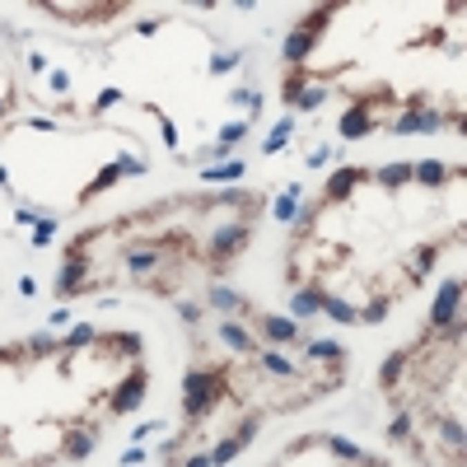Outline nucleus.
I'll return each mask as SVG.
<instances>
[{
	"mask_svg": "<svg viewBox=\"0 0 467 467\" xmlns=\"http://www.w3.org/2000/svg\"><path fill=\"white\" fill-rule=\"evenodd\" d=\"M28 70H33V75H42V70H47V57H38V52H33V57H28Z\"/></svg>",
	"mask_w": 467,
	"mask_h": 467,
	"instance_id": "nucleus-50",
	"label": "nucleus"
},
{
	"mask_svg": "<svg viewBox=\"0 0 467 467\" xmlns=\"http://www.w3.org/2000/svg\"><path fill=\"white\" fill-rule=\"evenodd\" d=\"M145 392H150V374L145 370H131L122 383L113 388V397H108V411L113 416H126V411H136L140 402H145Z\"/></svg>",
	"mask_w": 467,
	"mask_h": 467,
	"instance_id": "nucleus-2",
	"label": "nucleus"
},
{
	"mask_svg": "<svg viewBox=\"0 0 467 467\" xmlns=\"http://www.w3.org/2000/svg\"><path fill=\"white\" fill-rule=\"evenodd\" d=\"M243 173H248L243 159H225V164H215V169H201V182H238Z\"/></svg>",
	"mask_w": 467,
	"mask_h": 467,
	"instance_id": "nucleus-15",
	"label": "nucleus"
},
{
	"mask_svg": "<svg viewBox=\"0 0 467 467\" xmlns=\"http://www.w3.org/2000/svg\"><path fill=\"white\" fill-rule=\"evenodd\" d=\"M374 182H383V187H402V182H411V164H388V169H374Z\"/></svg>",
	"mask_w": 467,
	"mask_h": 467,
	"instance_id": "nucleus-23",
	"label": "nucleus"
},
{
	"mask_svg": "<svg viewBox=\"0 0 467 467\" xmlns=\"http://www.w3.org/2000/svg\"><path fill=\"white\" fill-rule=\"evenodd\" d=\"M211 304L220 313H243V309H248V304H243V294H234L229 285H211Z\"/></svg>",
	"mask_w": 467,
	"mask_h": 467,
	"instance_id": "nucleus-20",
	"label": "nucleus"
},
{
	"mask_svg": "<svg viewBox=\"0 0 467 467\" xmlns=\"http://www.w3.org/2000/svg\"><path fill=\"white\" fill-rule=\"evenodd\" d=\"M15 220H19V225H38V211H28V206H19V211H15Z\"/></svg>",
	"mask_w": 467,
	"mask_h": 467,
	"instance_id": "nucleus-46",
	"label": "nucleus"
},
{
	"mask_svg": "<svg viewBox=\"0 0 467 467\" xmlns=\"http://www.w3.org/2000/svg\"><path fill=\"white\" fill-rule=\"evenodd\" d=\"M309 89V79H304V70H290V79H285V103L294 108V98Z\"/></svg>",
	"mask_w": 467,
	"mask_h": 467,
	"instance_id": "nucleus-35",
	"label": "nucleus"
},
{
	"mask_svg": "<svg viewBox=\"0 0 467 467\" xmlns=\"http://www.w3.org/2000/svg\"><path fill=\"white\" fill-rule=\"evenodd\" d=\"M313 33H304V28H294L290 38H285V47H280V57H285V66L290 70H304V61H309V52H313Z\"/></svg>",
	"mask_w": 467,
	"mask_h": 467,
	"instance_id": "nucleus-10",
	"label": "nucleus"
},
{
	"mask_svg": "<svg viewBox=\"0 0 467 467\" xmlns=\"http://www.w3.org/2000/svg\"><path fill=\"white\" fill-rule=\"evenodd\" d=\"M84 276H89V267H84V257L70 253L66 257V267H61V280H57V294L61 299H70V294L84 290Z\"/></svg>",
	"mask_w": 467,
	"mask_h": 467,
	"instance_id": "nucleus-6",
	"label": "nucleus"
},
{
	"mask_svg": "<svg viewBox=\"0 0 467 467\" xmlns=\"http://www.w3.org/2000/svg\"><path fill=\"white\" fill-rule=\"evenodd\" d=\"M98 448V435L89 426H79V430H70V435H66V458H89V453H94Z\"/></svg>",
	"mask_w": 467,
	"mask_h": 467,
	"instance_id": "nucleus-12",
	"label": "nucleus"
},
{
	"mask_svg": "<svg viewBox=\"0 0 467 467\" xmlns=\"http://www.w3.org/2000/svg\"><path fill=\"white\" fill-rule=\"evenodd\" d=\"M243 136H248V122H229V126L220 131V140H215V150H211V155H215V159H225V155H229V150H234V145H238Z\"/></svg>",
	"mask_w": 467,
	"mask_h": 467,
	"instance_id": "nucleus-18",
	"label": "nucleus"
},
{
	"mask_svg": "<svg viewBox=\"0 0 467 467\" xmlns=\"http://www.w3.org/2000/svg\"><path fill=\"white\" fill-rule=\"evenodd\" d=\"M327 155H332L327 145H318V150H313V155H309V164H313V169H318V164H327Z\"/></svg>",
	"mask_w": 467,
	"mask_h": 467,
	"instance_id": "nucleus-47",
	"label": "nucleus"
},
{
	"mask_svg": "<svg viewBox=\"0 0 467 467\" xmlns=\"http://www.w3.org/2000/svg\"><path fill=\"white\" fill-rule=\"evenodd\" d=\"M407 365H411V350H392L388 360H383V370H379V388H388V392H392Z\"/></svg>",
	"mask_w": 467,
	"mask_h": 467,
	"instance_id": "nucleus-13",
	"label": "nucleus"
},
{
	"mask_svg": "<svg viewBox=\"0 0 467 467\" xmlns=\"http://www.w3.org/2000/svg\"><path fill=\"white\" fill-rule=\"evenodd\" d=\"M47 79H52V89H57V94H66V89H70V75H66V70H52Z\"/></svg>",
	"mask_w": 467,
	"mask_h": 467,
	"instance_id": "nucleus-44",
	"label": "nucleus"
},
{
	"mask_svg": "<svg viewBox=\"0 0 467 467\" xmlns=\"http://www.w3.org/2000/svg\"><path fill=\"white\" fill-rule=\"evenodd\" d=\"M178 318H182L187 327H192V323H201V304H187V299H182V304H178Z\"/></svg>",
	"mask_w": 467,
	"mask_h": 467,
	"instance_id": "nucleus-42",
	"label": "nucleus"
},
{
	"mask_svg": "<svg viewBox=\"0 0 467 467\" xmlns=\"http://www.w3.org/2000/svg\"><path fill=\"white\" fill-rule=\"evenodd\" d=\"M365 178H370V169H341V173H332L327 187H323V201H346L355 192V182H365Z\"/></svg>",
	"mask_w": 467,
	"mask_h": 467,
	"instance_id": "nucleus-7",
	"label": "nucleus"
},
{
	"mask_svg": "<svg viewBox=\"0 0 467 467\" xmlns=\"http://www.w3.org/2000/svg\"><path fill=\"white\" fill-rule=\"evenodd\" d=\"M19 294L23 299H33V294H38V280H33V276H19Z\"/></svg>",
	"mask_w": 467,
	"mask_h": 467,
	"instance_id": "nucleus-45",
	"label": "nucleus"
},
{
	"mask_svg": "<svg viewBox=\"0 0 467 467\" xmlns=\"http://www.w3.org/2000/svg\"><path fill=\"white\" fill-rule=\"evenodd\" d=\"M229 98H234V103H248V108H253V98H257V94H253V89H234Z\"/></svg>",
	"mask_w": 467,
	"mask_h": 467,
	"instance_id": "nucleus-48",
	"label": "nucleus"
},
{
	"mask_svg": "<svg viewBox=\"0 0 467 467\" xmlns=\"http://www.w3.org/2000/svg\"><path fill=\"white\" fill-rule=\"evenodd\" d=\"M411 182L444 187V182H448V164H439V159H421V164H411Z\"/></svg>",
	"mask_w": 467,
	"mask_h": 467,
	"instance_id": "nucleus-11",
	"label": "nucleus"
},
{
	"mask_svg": "<svg viewBox=\"0 0 467 467\" xmlns=\"http://www.w3.org/2000/svg\"><path fill=\"white\" fill-rule=\"evenodd\" d=\"M309 360H313V365H336V370H341L346 346H341V341H313V346H309Z\"/></svg>",
	"mask_w": 467,
	"mask_h": 467,
	"instance_id": "nucleus-17",
	"label": "nucleus"
},
{
	"mask_svg": "<svg viewBox=\"0 0 467 467\" xmlns=\"http://www.w3.org/2000/svg\"><path fill=\"white\" fill-rule=\"evenodd\" d=\"M271 215H276V220H280V225H294V215H299V201L280 192V196H276V201H271Z\"/></svg>",
	"mask_w": 467,
	"mask_h": 467,
	"instance_id": "nucleus-29",
	"label": "nucleus"
},
{
	"mask_svg": "<svg viewBox=\"0 0 467 467\" xmlns=\"http://www.w3.org/2000/svg\"><path fill=\"white\" fill-rule=\"evenodd\" d=\"M117 178H122V173H117V164H108V169H103V173H98L94 182H89V192H84V196H98V192H103V187H113Z\"/></svg>",
	"mask_w": 467,
	"mask_h": 467,
	"instance_id": "nucleus-36",
	"label": "nucleus"
},
{
	"mask_svg": "<svg viewBox=\"0 0 467 467\" xmlns=\"http://www.w3.org/2000/svg\"><path fill=\"white\" fill-rule=\"evenodd\" d=\"M323 103H327V84H309L304 94L294 98V108H299V113H313V108H323Z\"/></svg>",
	"mask_w": 467,
	"mask_h": 467,
	"instance_id": "nucleus-28",
	"label": "nucleus"
},
{
	"mask_svg": "<svg viewBox=\"0 0 467 467\" xmlns=\"http://www.w3.org/2000/svg\"><path fill=\"white\" fill-rule=\"evenodd\" d=\"M407 435H411V416H407V411H397L392 426H388V439H407Z\"/></svg>",
	"mask_w": 467,
	"mask_h": 467,
	"instance_id": "nucleus-37",
	"label": "nucleus"
},
{
	"mask_svg": "<svg viewBox=\"0 0 467 467\" xmlns=\"http://www.w3.org/2000/svg\"><path fill=\"white\" fill-rule=\"evenodd\" d=\"M103 346H108V350H122V355H140V350H145V341H140L136 332H122V336H103Z\"/></svg>",
	"mask_w": 467,
	"mask_h": 467,
	"instance_id": "nucleus-27",
	"label": "nucleus"
},
{
	"mask_svg": "<svg viewBox=\"0 0 467 467\" xmlns=\"http://www.w3.org/2000/svg\"><path fill=\"white\" fill-rule=\"evenodd\" d=\"M439 439H444L453 453H463V426H458V421H444V426H439Z\"/></svg>",
	"mask_w": 467,
	"mask_h": 467,
	"instance_id": "nucleus-33",
	"label": "nucleus"
},
{
	"mask_svg": "<svg viewBox=\"0 0 467 467\" xmlns=\"http://www.w3.org/2000/svg\"><path fill=\"white\" fill-rule=\"evenodd\" d=\"M336 131H341L346 140H360V136H370V131H374V108L365 103V98H360L355 108H346V113H341V122H336Z\"/></svg>",
	"mask_w": 467,
	"mask_h": 467,
	"instance_id": "nucleus-4",
	"label": "nucleus"
},
{
	"mask_svg": "<svg viewBox=\"0 0 467 467\" xmlns=\"http://www.w3.org/2000/svg\"><path fill=\"white\" fill-rule=\"evenodd\" d=\"M323 313H327L332 323H355V304L336 299V294H323Z\"/></svg>",
	"mask_w": 467,
	"mask_h": 467,
	"instance_id": "nucleus-22",
	"label": "nucleus"
},
{
	"mask_svg": "<svg viewBox=\"0 0 467 467\" xmlns=\"http://www.w3.org/2000/svg\"><path fill=\"white\" fill-rule=\"evenodd\" d=\"M253 430H257V421H253V416H248V421L238 426V435H234V439H238V444H253Z\"/></svg>",
	"mask_w": 467,
	"mask_h": 467,
	"instance_id": "nucleus-43",
	"label": "nucleus"
},
{
	"mask_svg": "<svg viewBox=\"0 0 467 467\" xmlns=\"http://www.w3.org/2000/svg\"><path fill=\"white\" fill-rule=\"evenodd\" d=\"M52 234H57V220H52V215H42L38 225H33V248H47V243H52Z\"/></svg>",
	"mask_w": 467,
	"mask_h": 467,
	"instance_id": "nucleus-32",
	"label": "nucleus"
},
{
	"mask_svg": "<svg viewBox=\"0 0 467 467\" xmlns=\"http://www.w3.org/2000/svg\"><path fill=\"white\" fill-rule=\"evenodd\" d=\"M234 66H238V52H220V57H211V75H225Z\"/></svg>",
	"mask_w": 467,
	"mask_h": 467,
	"instance_id": "nucleus-38",
	"label": "nucleus"
},
{
	"mask_svg": "<svg viewBox=\"0 0 467 467\" xmlns=\"http://www.w3.org/2000/svg\"><path fill=\"white\" fill-rule=\"evenodd\" d=\"M458 299H463V280H444L435 294V309H430V327L444 332L448 323H458Z\"/></svg>",
	"mask_w": 467,
	"mask_h": 467,
	"instance_id": "nucleus-3",
	"label": "nucleus"
},
{
	"mask_svg": "<svg viewBox=\"0 0 467 467\" xmlns=\"http://www.w3.org/2000/svg\"><path fill=\"white\" fill-rule=\"evenodd\" d=\"M215 402H225V370H187L182 374V416L201 421Z\"/></svg>",
	"mask_w": 467,
	"mask_h": 467,
	"instance_id": "nucleus-1",
	"label": "nucleus"
},
{
	"mask_svg": "<svg viewBox=\"0 0 467 467\" xmlns=\"http://www.w3.org/2000/svg\"><path fill=\"white\" fill-rule=\"evenodd\" d=\"M122 89H103V94H98V103H94V113H108V108H113V103H122Z\"/></svg>",
	"mask_w": 467,
	"mask_h": 467,
	"instance_id": "nucleus-40",
	"label": "nucleus"
},
{
	"mask_svg": "<svg viewBox=\"0 0 467 467\" xmlns=\"http://www.w3.org/2000/svg\"><path fill=\"white\" fill-rule=\"evenodd\" d=\"M150 113H155V108H150ZM155 117H159V113H155ZM159 136H164V145H169V150H178V126L169 122V117H159Z\"/></svg>",
	"mask_w": 467,
	"mask_h": 467,
	"instance_id": "nucleus-39",
	"label": "nucleus"
},
{
	"mask_svg": "<svg viewBox=\"0 0 467 467\" xmlns=\"http://www.w3.org/2000/svg\"><path fill=\"white\" fill-rule=\"evenodd\" d=\"M318 313H323V290H318V285H304V290L290 294V318L294 323H309Z\"/></svg>",
	"mask_w": 467,
	"mask_h": 467,
	"instance_id": "nucleus-8",
	"label": "nucleus"
},
{
	"mask_svg": "<svg viewBox=\"0 0 467 467\" xmlns=\"http://www.w3.org/2000/svg\"><path fill=\"white\" fill-rule=\"evenodd\" d=\"M136 33H140V38H150V33H159V19H145V23H136Z\"/></svg>",
	"mask_w": 467,
	"mask_h": 467,
	"instance_id": "nucleus-49",
	"label": "nucleus"
},
{
	"mask_svg": "<svg viewBox=\"0 0 467 467\" xmlns=\"http://www.w3.org/2000/svg\"><path fill=\"white\" fill-rule=\"evenodd\" d=\"M327 448L336 453V458H346V463H365V458H370L365 448H355L350 439H341V435H327Z\"/></svg>",
	"mask_w": 467,
	"mask_h": 467,
	"instance_id": "nucleus-25",
	"label": "nucleus"
},
{
	"mask_svg": "<svg viewBox=\"0 0 467 467\" xmlns=\"http://www.w3.org/2000/svg\"><path fill=\"white\" fill-rule=\"evenodd\" d=\"M122 257H126V271L131 276H150L159 267V248H126Z\"/></svg>",
	"mask_w": 467,
	"mask_h": 467,
	"instance_id": "nucleus-14",
	"label": "nucleus"
},
{
	"mask_svg": "<svg viewBox=\"0 0 467 467\" xmlns=\"http://www.w3.org/2000/svg\"><path fill=\"white\" fill-rule=\"evenodd\" d=\"M435 257H439V248H435V243H426V248L416 253V262H411V290H416V285H421V280L430 276V267H435Z\"/></svg>",
	"mask_w": 467,
	"mask_h": 467,
	"instance_id": "nucleus-21",
	"label": "nucleus"
},
{
	"mask_svg": "<svg viewBox=\"0 0 467 467\" xmlns=\"http://www.w3.org/2000/svg\"><path fill=\"white\" fill-rule=\"evenodd\" d=\"M0 113H5V98H0Z\"/></svg>",
	"mask_w": 467,
	"mask_h": 467,
	"instance_id": "nucleus-53",
	"label": "nucleus"
},
{
	"mask_svg": "<svg viewBox=\"0 0 467 467\" xmlns=\"http://www.w3.org/2000/svg\"><path fill=\"white\" fill-rule=\"evenodd\" d=\"M388 294H379V299H370V304H365V309H355V323H383V318H388Z\"/></svg>",
	"mask_w": 467,
	"mask_h": 467,
	"instance_id": "nucleus-24",
	"label": "nucleus"
},
{
	"mask_svg": "<svg viewBox=\"0 0 467 467\" xmlns=\"http://www.w3.org/2000/svg\"><path fill=\"white\" fill-rule=\"evenodd\" d=\"M220 341H225V346H234V350H243V355H248V350H257V341L238 327L234 318H220Z\"/></svg>",
	"mask_w": 467,
	"mask_h": 467,
	"instance_id": "nucleus-16",
	"label": "nucleus"
},
{
	"mask_svg": "<svg viewBox=\"0 0 467 467\" xmlns=\"http://www.w3.org/2000/svg\"><path fill=\"white\" fill-rule=\"evenodd\" d=\"M182 467H215V463H211V458H206V453H196V458H187V463H182Z\"/></svg>",
	"mask_w": 467,
	"mask_h": 467,
	"instance_id": "nucleus-51",
	"label": "nucleus"
},
{
	"mask_svg": "<svg viewBox=\"0 0 467 467\" xmlns=\"http://www.w3.org/2000/svg\"><path fill=\"white\" fill-rule=\"evenodd\" d=\"M290 136H294V113L276 122V131H271V140L262 145V155H276V150H280V145H285V140H290Z\"/></svg>",
	"mask_w": 467,
	"mask_h": 467,
	"instance_id": "nucleus-26",
	"label": "nucleus"
},
{
	"mask_svg": "<svg viewBox=\"0 0 467 467\" xmlns=\"http://www.w3.org/2000/svg\"><path fill=\"white\" fill-rule=\"evenodd\" d=\"M28 350H33V355H47V350H57V336H47V332H38V336L28 341Z\"/></svg>",
	"mask_w": 467,
	"mask_h": 467,
	"instance_id": "nucleus-41",
	"label": "nucleus"
},
{
	"mask_svg": "<svg viewBox=\"0 0 467 467\" xmlns=\"http://www.w3.org/2000/svg\"><path fill=\"white\" fill-rule=\"evenodd\" d=\"M113 164H117V173H131V178H140V173H150V169H145V159H136V155H117Z\"/></svg>",
	"mask_w": 467,
	"mask_h": 467,
	"instance_id": "nucleus-34",
	"label": "nucleus"
},
{
	"mask_svg": "<svg viewBox=\"0 0 467 467\" xmlns=\"http://www.w3.org/2000/svg\"><path fill=\"white\" fill-rule=\"evenodd\" d=\"M248 234H253V225H225V229H215V238H211V248H215V257H234V253H243V243H248Z\"/></svg>",
	"mask_w": 467,
	"mask_h": 467,
	"instance_id": "nucleus-5",
	"label": "nucleus"
},
{
	"mask_svg": "<svg viewBox=\"0 0 467 467\" xmlns=\"http://www.w3.org/2000/svg\"><path fill=\"white\" fill-rule=\"evenodd\" d=\"M94 341H98V332L89 327V323H79V327L66 332V350H75V346H94Z\"/></svg>",
	"mask_w": 467,
	"mask_h": 467,
	"instance_id": "nucleus-30",
	"label": "nucleus"
},
{
	"mask_svg": "<svg viewBox=\"0 0 467 467\" xmlns=\"http://www.w3.org/2000/svg\"><path fill=\"white\" fill-rule=\"evenodd\" d=\"M257 332H262L267 341H276V346H285V341H294V336H299V323H294V318H276V313H262V318H257Z\"/></svg>",
	"mask_w": 467,
	"mask_h": 467,
	"instance_id": "nucleus-9",
	"label": "nucleus"
},
{
	"mask_svg": "<svg viewBox=\"0 0 467 467\" xmlns=\"http://www.w3.org/2000/svg\"><path fill=\"white\" fill-rule=\"evenodd\" d=\"M257 365H262V370H271V374H280V379H294V374H299V365H294V360H285L280 350H262V355H257Z\"/></svg>",
	"mask_w": 467,
	"mask_h": 467,
	"instance_id": "nucleus-19",
	"label": "nucleus"
},
{
	"mask_svg": "<svg viewBox=\"0 0 467 467\" xmlns=\"http://www.w3.org/2000/svg\"><path fill=\"white\" fill-rule=\"evenodd\" d=\"M5 182H10V173H5V164H0V187H5Z\"/></svg>",
	"mask_w": 467,
	"mask_h": 467,
	"instance_id": "nucleus-52",
	"label": "nucleus"
},
{
	"mask_svg": "<svg viewBox=\"0 0 467 467\" xmlns=\"http://www.w3.org/2000/svg\"><path fill=\"white\" fill-rule=\"evenodd\" d=\"M238 448H243V444H238L234 435H229V439H220V444L211 448V463H215V467H225V463H229V458H234V453H238Z\"/></svg>",
	"mask_w": 467,
	"mask_h": 467,
	"instance_id": "nucleus-31",
	"label": "nucleus"
}]
</instances>
